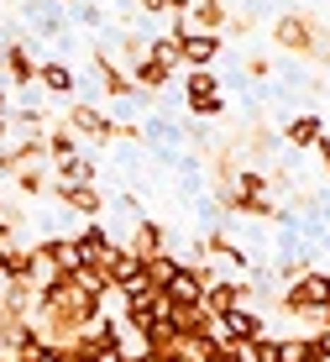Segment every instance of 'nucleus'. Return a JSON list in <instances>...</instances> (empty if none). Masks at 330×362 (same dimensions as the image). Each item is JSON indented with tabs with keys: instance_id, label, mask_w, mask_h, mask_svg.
Segmentation results:
<instances>
[{
	"instance_id": "7",
	"label": "nucleus",
	"mask_w": 330,
	"mask_h": 362,
	"mask_svg": "<svg viewBox=\"0 0 330 362\" xmlns=\"http://www.w3.org/2000/svg\"><path fill=\"white\" fill-rule=\"evenodd\" d=\"M90 64L100 69V90H105V95H116V100H131V95H136L131 74H126V69L116 64V58L105 53V47H90Z\"/></svg>"
},
{
	"instance_id": "30",
	"label": "nucleus",
	"mask_w": 330,
	"mask_h": 362,
	"mask_svg": "<svg viewBox=\"0 0 330 362\" xmlns=\"http://www.w3.org/2000/svg\"><path fill=\"white\" fill-rule=\"evenodd\" d=\"M314 153H320V163H325V179H330V136H320V142H314Z\"/></svg>"
},
{
	"instance_id": "35",
	"label": "nucleus",
	"mask_w": 330,
	"mask_h": 362,
	"mask_svg": "<svg viewBox=\"0 0 330 362\" xmlns=\"http://www.w3.org/2000/svg\"><path fill=\"white\" fill-rule=\"evenodd\" d=\"M0 210H6V205H0Z\"/></svg>"
},
{
	"instance_id": "14",
	"label": "nucleus",
	"mask_w": 330,
	"mask_h": 362,
	"mask_svg": "<svg viewBox=\"0 0 330 362\" xmlns=\"http://www.w3.org/2000/svg\"><path fill=\"white\" fill-rule=\"evenodd\" d=\"M73 69L69 64H58V58H42L37 64V90H47V95H73Z\"/></svg>"
},
{
	"instance_id": "2",
	"label": "nucleus",
	"mask_w": 330,
	"mask_h": 362,
	"mask_svg": "<svg viewBox=\"0 0 330 362\" xmlns=\"http://www.w3.org/2000/svg\"><path fill=\"white\" fill-rule=\"evenodd\" d=\"M179 90H184L189 116H220V110H225V95H220V79H215V69H189Z\"/></svg>"
},
{
	"instance_id": "23",
	"label": "nucleus",
	"mask_w": 330,
	"mask_h": 362,
	"mask_svg": "<svg viewBox=\"0 0 330 362\" xmlns=\"http://www.w3.org/2000/svg\"><path fill=\"white\" fill-rule=\"evenodd\" d=\"M42 142H47V158H53V163H58V158H73V153H79V136H73L69 127L42 132Z\"/></svg>"
},
{
	"instance_id": "17",
	"label": "nucleus",
	"mask_w": 330,
	"mask_h": 362,
	"mask_svg": "<svg viewBox=\"0 0 330 362\" xmlns=\"http://www.w3.org/2000/svg\"><path fill=\"white\" fill-rule=\"evenodd\" d=\"M231 362H278V336H252V341H231Z\"/></svg>"
},
{
	"instance_id": "26",
	"label": "nucleus",
	"mask_w": 330,
	"mask_h": 362,
	"mask_svg": "<svg viewBox=\"0 0 330 362\" xmlns=\"http://www.w3.org/2000/svg\"><path fill=\"white\" fill-rule=\"evenodd\" d=\"M310 341H314V357H320V362H330V326H320V331L310 336Z\"/></svg>"
},
{
	"instance_id": "31",
	"label": "nucleus",
	"mask_w": 330,
	"mask_h": 362,
	"mask_svg": "<svg viewBox=\"0 0 330 362\" xmlns=\"http://www.w3.org/2000/svg\"><path fill=\"white\" fill-rule=\"evenodd\" d=\"M189 6L194 0H168V16H189Z\"/></svg>"
},
{
	"instance_id": "18",
	"label": "nucleus",
	"mask_w": 330,
	"mask_h": 362,
	"mask_svg": "<svg viewBox=\"0 0 330 362\" xmlns=\"http://www.w3.org/2000/svg\"><path fill=\"white\" fill-rule=\"evenodd\" d=\"M126 247H136V252H142V257H152V252H168V231H163L158 226V221H136V226H131V242H126Z\"/></svg>"
},
{
	"instance_id": "8",
	"label": "nucleus",
	"mask_w": 330,
	"mask_h": 362,
	"mask_svg": "<svg viewBox=\"0 0 330 362\" xmlns=\"http://www.w3.org/2000/svg\"><path fill=\"white\" fill-rule=\"evenodd\" d=\"M136 273H142V252H136V247H126V242H116V247H110V257H105V284H110V294H121Z\"/></svg>"
},
{
	"instance_id": "4",
	"label": "nucleus",
	"mask_w": 330,
	"mask_h": 362,
	"mask_svg": "<svg viewBox=\"0 0 330 362\" xmlns=\"http://www.w3.org/2000/svg\"><path fill=\"white\" fill-rule=\"evenodd\" d=\"M47 194H53L58 205H69L73 216H84V221H100V210H105V194H100L95 184H47Z\"/></svg>"
},
{
	"instance_id": "12",
	"label": "nucleus",
	"mask_w": 330,
	"mask_h": 362,
	"mask_svg": "<svg viewBox=\"0 0 330 362\" xmlns=\"http://www.w3.org/2000/svg\"><path fill=\"white\" fill-rule=\"evenodd\" d=\"M0 279L37 284V279H42V257H37V247H27V242H11V247H6V273H0Z\"/></svg>"
},
{
	"instance_id": "32",
	"label": "nucleus",
	"mask_w": 330,
	"mask_h": 362,
	"mask_svg": "<svg viewBox=\"0 0 330 362\" xmlns=\"http://www.w3.org/2000/svg\"><path fill=\"white\" fill-rule=\"evenodd\" d=\"M136 362H168V352H136Z\"/></svg>"
},
{
	"instance_id": "20",
	"label": "nucleus",
	"mask_w": 330,
	"mask_h": 362,
	"mask_svg": "<svg viewBox=\"0 0 330 362\" xmlns=\"http://www.w3.org/2000/svg\"><path fill=\"white\" fill-rule=\"evenodd\" d=\"M320 136H325V132H320V116H310V110L283 127V142H288V147H314Z\"/></svg>"
},
{
	"instance_id": "21",
	"label": "nucleus",
	"mask_w": 330,
	"mask_h": 362,
	"mask_svg": "<svg viewBox=\"0 0 330 362\" xmlns=\"http://www.w3.org/2000/svg\"><path fill=\"white\" fill-rule=\"evenodd\" d=\"M179 42H184V32H168V37H147V58H158V64L179 69V64H184V58H179Z\"/></svg>"
},
{
	"instance_id": "1",
	"label": "nucleus",
	"mask_w": 330,
	"mask_h": 362,
	"mask_svg": "<svg viewBox=\"0 0 330 362\" xmlns=\"http://www.w3.org/2000/svg\"><path fill=\"white\" fill-rule=\"evenodd\" d=\"M63 127H69L73 136H84V142H136L142 136V127H131V121H110L100 116L95 105H69V116H63Z\"/></svg>"
},
{
	"instance_id": "10",
	"label": "nucleus",
	"mask_w": 330,
	"mask_h": 362,
	"mask_svg": "<svg viewBox=\"0 0 330 362\" xmlns=\"http://www.w3.org/2000/svg\"><path fill=\"white\" fill-rule=\"evenodd\" d=\"M163 299H173V305H205V279H199V268L179 263V273L163 284Z\"/></svg>"
},
{
	"instance_id": "22",
	"label": "nucleus",
	"mask_w": 330,
	"mask_h": 362,
	"mask_svg": "<svg viewBox=\"0 0 330 362\" xmlns=\"http://www.w3.org/2000/svg\"><path fill=\"white\" fill-rule=\"evenodd\" d=\"M278 362H320L310 336H278Z\"/></svg>"
},
{
	"instance_id": "27",
	"label": "nucleus",
	"mask_w": 330,
	"mask_h": 362,
	"mask_svg": "<svg viewBox=\"0 0 330 362\" xmlns=\"http://www.w3.org/2000/svg\"><path fill=\"white\" fill-rule=\"evenodd\" d=\"M268 69H273V64H268V58H257V53H252V58H247V74H252V79H268Z\"/></svg>"
},
{
	"instance_id": "24",
	"label": "nucleus",
	"mask_w": 330,
	"mask_h": 362,
	"mask_svg": "<svg viewBox=\"0 0 330 362\" xmlns=\"http://www.w3.org/2000/svg\"><path fill=\"white\" fill-rule=\"evenodd\" d=\"M11 179H16V189L27 194V199L47 194V163H42V168H16V173H11Z\"/></svg>"
},
{
	"instance_id": "13",
	"label": "nucleus",
	"mask_w": 330,
	"mask_h": 362,
	"mask_svg": "<svg viewBox=\"0 0 330 362\" xmlns=\"http://www.w3.org/2000/svg\"><path fill=\"white\" fill-rule=\"evenodd\" d=\"M131 84L142 95H163L173 84V69L168 64H158V58H142V64H131Z\"/></svg>"
},
{
	"instance_id": "5",
	"label": "nucleus",
	"mask_w": 330,
	"mask_h": 362,
	"mask_svg": "<svg viewBox=\"0 0 330 362\" xmlns=\"http://www.w3.org/2000/svg\"><path fill=\"white\" fill-rule=\"evenodd\" d=\"M215 331H220V341L231 346V341H252V336H262L268 326H262V315H257V310L236 305V310H225V315H215Z\"/></svg>"
},
{
	"instance_id": "15",
	"label": "nucleus",
	"mask_w": 330,
	"mask_h": 362,
	"mask_svg": "<svg viewBox=\"0 0 330 362\" xmlns=\"http://www.w3.org/2000/svg\"><path fill=\"white\" fill-rule=\"evenodd\" d=\"M47 184H95V158L90 153H73V158H58L53 179Z\"/></svg>"
},
{
	"instance_id": "25",
	"label": "nucleus",
	"mask_w": 330,
	"mask_h": 362,
	"mask_svg": "<svg viewBox=\"0 0 330 362\" xmlns=\"http://www.w3.org/2000/svg\"><path fill=\"white\" fill-rule=\"evenodd\" d=\"M0 242H21V210H6V216H0Z\"/></svg>"
},
{
	"instance_id": "11",
	"label": "nucleus",
	"mask_w": 330,
	"mask_h": 362,
	"mask_svg": "<svg viewBox=\"0 0 330 362\" xmlns=\"http://www.w3.org/2000/svg\"><path fill=\"white\" fill-rule=\"evenodd\" d=\"M247 279H210L205 284V310L210 315H225V310H236V305H247Z\"/></svg>"
},
{
	"instance_id": "33",
	"label": "nucleus",
	"mask_w": 330,
	"mask_h": 362,
	"mask_svg": "<svg viewBox=\"0 0 330 362\" xmlns=\"http://www.w3.org/2000/svg\"><path fill=\"white\" fill-rule=\"evenodd\" d=\"M320 326H330V305H325V310H320Z\"/></svg>"
},
{
	"instance_id": "3",
	"label": "nucleus",
	"mask_w": 330,
	"mask_h": 362,
	"mask_svg": "<svg viewBox=\"0 0 330 362\" xmlns=\"http://www.w3.org/2000/svg\"><path fill=\"white\" fill-rule=\"evenodd\" d=\"M273 42L283 47V53H294V58H314L320 27H314L310 16H299V11H288V16H278V27H273Z\"/></svg>"
},
{
	"instance_id": "28",
	"label": "nucleus",
	"mask_w": 330,
	"mask_h": 362,
	"mask_svg": "<svg viewBox=\"0 0 330 362\" xmlns=\"http://www.w3.org/2000/svg\"><path fill=\"white\" fill-rule=\"evenodd\" d=\"M136 11H142V16H163V11H168V0H136Z\"/></svg>"
},
{
	"instance_id": "34",
	"label": "nucleus",
	"mask_w": 330,
	"mask_h": 362,
	"mask_svg": "<svg viewBox=\"0 0 330 362\" xmlns=\"http://www.w3.org/2000/svg\"><path fill=\"white\" fill-rule=\"evenodd\" d=\"M0 273H6V242H0Z\"/></svg>"
},
{
	"instance_id": "19",
	"label": "nucleus",
	"mask_w": 330,
	"mask_h": 362,
	"mask_svg": "<svg viewBox=\"0 0 330 362\" xmlns=\"http://www.w3.org/2000/svg\"><path fill=\"white\" fill-rule=\"evenodd\" d=\"M6 74H11V84H37V64H32V53H27V42H6Z\"/></svg>"
},
{
	"instance_id": "9",
	"label": "nucleus",
	"mask_w": 330,
	"mask_h": 362,
	"mask_svg": "<svg viewBox=\"0 0 330 362\" xmlns=\"http://www.w3.org/2000/svg\"><path fill=\"white\" fill-rule=\"evenodd\" d=\"M110 247H116V236H110L100 221H90L79 236H73V252H79V263H95L100 273H105V257H110Z\"/></svg>"
},
{
	"instance_id": "6",
	"label": "nucleus",
	"mask_w": 330,
	"mask_h": 362,
	"mask_svg": "<svg viewBox=\"0 0 330 362\" xmlns=\"http://www.w3.org/2000/svg\"><path fill=\"white\" fill-rule=\"evenodd\" d=\"M220 32H184V42H179V58H184V69H215V58H220Z\"/></svg>"
},
{
	"instance_id": "29",
	"label": "nucleus",
	"mask_w": 330,
	"mask_h": 362,
	"mask_svg": "<svg viewBox=\"0 0 330 362\" xmlns=\"http://www.w3.org/2000/svg\"><path fill=\"white\" fill-rule=\"evenodd\" d=\"M11 132V100H6V90H0V136Z\"/></svg>"
},
{
	"instance_id": "16",
	"label": "nucleus",
	"mask_w": 330,
	"mask_h": 362,
	"mask_svg": "<svg viewBox=\"0 0 330 362\" xmlns=\"http://www.w3.org/2000/svg\"><path fill=\"white\" fill-rule=\"evenodd\" d=\"M184 21H189V32H220L225 27V0H194Z\"/></svg>"
}]
</instances>
